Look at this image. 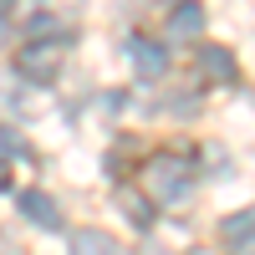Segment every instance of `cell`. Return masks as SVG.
Returning a JSON list of instances; mask_svg holds the SVG:
<instances>
[{"instance_id": "obj_1", "label": "cell", "mask_w": 255, "mask_h": 255, "mask_svg": "<svg viewBox=\"0 0 255 255\" xmlns=\"http://www.w3.org/2000/svg\"><path fill=\"white\" fill-rule=\"evenodd\" d=\"M143 189L158 204H179L189 189H194V163H189L184 153H153L148 168H143Z\"/></svg>"}, {"instance_id": "obj_2", "label": "cell", "mask_w": 255, "mask_h": 255, "mask_svg": "<svg viewBox=\"0 0 255 255\" xmlns=\"http://www.w3.org/2000/svg\"><path fill=\"white\" fill-rule=\"evenodd\" d=\"M67 46H72V36H31L26 51L15 56V72L26 77V82H36V87H46V82H56L61 51H67Z\"/></svg>"}, {"instance_id": "obj_3", "label": "cell", "mask_w": 255, "mask_h": 255, "mask_svg": "<svg viewBox=\"0 0 255 255\" xmlns=\"http://www.w3.org/2000/svg\"><path fill=\"white\" fill-rule=\"evenodd\" d=\"M163 36L174 41V46H194L204 36V5L199 0H179L174 15H168V26H163Z\"/></svg>"}, {"instance_id": "obj_4", "label": "cell", "mask_w": 255, "mask_h": 255, "mask_svg": "<svg viewBox=\"0 0 255 255\" xmlns=\"http://www.w3.org/2000/svg\"><path fill=\"white\" fill-rule=\"evenodd\" d=\"M128 61H133V72L143 82H158L168 72V56H163V46L153 36H128Z\"/></svg>"}, {"instance_id": "obj_5", "label": "cell", "mask_w": 255, "mask_h": 255, "mask_svg": "<svg viewBox=\"0 0 255 255\" xmlns=\"http://www.w3.org/2000/svg\"><path fill=\"white\" fill-rule=\"evenodd\" d=\"M113 204L123 209V220L128 225H133V230H148V225H153V194H148V189H133V184H118L113 189Z\"/></svg>"}, {"instance_id": "obj_6", "label": "cell", "mask_w": 255, "mask_h": 255, "mask_svg": "<svg viewBox=\"0 0 255 255\" xmlns=\"http://www.w3.org/2000/svg\"><path fill=\"white\" fill-rule=\"evenodd\" d=\"M20 215H26L36 230H61V204L46 194V189H20Z\"/></svg>"}, {"instance_id": "obj_7", "label": "cell", "mask_w": 255, "mask_h": 255, "mask_svg": "<svg viewBox=\"0 0 255 255\" xmlns=\"http://www.w3.org/2000/svg\"><path fill=\"white\" fill-rule=\"evenodd\" d=\"M67 255H123V245L108 235V230H72Z\"/></svg>"}, {"instance_id": "obj_8", "label": "cell", "mask_w": 255, "mask_h": 255, "mask_svg": "<svg viewBox=\"0 0 255 255\" xmlns=\"http://www.w3.org/2000/svg\"><path fill=\"white\" fill-rule=\"evenodd\" d=\"M199 72L209 82H235V56L225 46H199Z\"/></svg>"}, {"instance_id": "obj_9", "label": "cell", "mask_w": 255, "mask_h": 255, "mask_svg": "<svg viewBox=\"0 0 255 255\" xmlns=\"http://www.w3.org/2000/svg\"><path fill=\"white\" fill-rule=\"evenodd\" d=\"M15 153H26V148H20V138L10 133L5 123H0V163H5V158H15Z\"/></svg>"}, {"instance_id": "obj_10", "label": "cell", "mask_w": 255, "mask_h": 255, "mask_svg": "<svg viewBox=\"0 0 255 255\" xmlns=\"http://www.w3.org/2000/svg\"><path fill=\"white\" fill-rule=\"evenodd\" d=\"M230 250H235V255H255V230H250L245 240H235V245H230Z\"/></svg>"}, {"instance_id": "obj_11", "label": "cell", "mask_w": 255, "mask_h": 255, "mask_svg": "<svg viewBox=\"0 0 255 255\" xmlns=\"http://www.w3.org/2000/svg\"><path fill=\"white\" fill-rule=\"evenodd\" d=\"M10 36V15H0V41H5Z\"/></svg>"}, {"instance_id": "obj_12", "label": "cell", "mask_w": 255, "mask_h": 255, "mask_svg": "<svg viewBox=\"0 0 255 255\" xmlns=\"http://www.w3.org/2000/svg\"><path fill=\"white\" fill-rule=\"evenodd\" d=\"M143 5H163V0H143Z\"/></svg>"}, {"instance_id": "obj_13", "label": "cell", "mask_w": 255, "mask_h": 255, "mask_svg": "<svg viewBox=\"0 0 255 255\" xmlns=\"http://www.w3.org/2000/svg\"><path fill=\"white\" fill-rule=\"evenodd\" d=\"M184 255H204V250H184Z\"/></svg>"}]
</instances>
